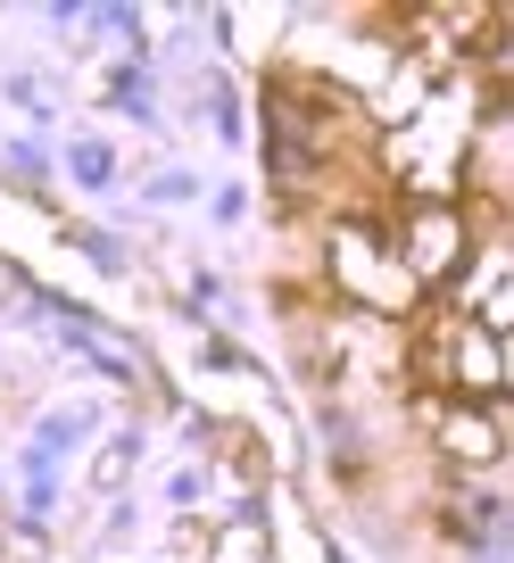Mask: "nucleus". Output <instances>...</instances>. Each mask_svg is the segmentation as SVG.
<instances>
[{"label": "nucleus", "instance_id": "obj_1", "mask_svg": "<svg viewBox=\"0 0 514 563\" xmlns=\"http://www.w3.org/2000/svg\"><path fill=\"white\" fill-rule=\"evenodd\" d=\"M415 373H424V389L490 406L497 389H506V349H497V332H481L473 316H431L424 332H415Z\"/></svg>", "mask_w": 514, "mask_h": 563}, {"label": "nucleus", "instance_id": "obj_2", "mask_svg": "<svg viewBox=\"0 0 514 563\" xmlns=\"http://www.w3.org/2000/svg\"><path fill=\"white\" fill-rule=\"evenodd\" d=\"M324 249H332V257H324V274H332V290H340L349 307H365V316H415V274L398 265V249L382 241L373 224L340 216Z\"/></svg>", "mask_w": 514, "mask_h": 563}, {"label": "nucleus", "instance_id": "obj_3", "mask_svg": "<svg viewBox=\"0 0 514 563\" xmlns=\"http://www.w3.org/2000/svg\"><path fill=\"white\" fill-rule=\"evenodd\" d=\"M464 133H473V124H457V108H448V100H431L424 117H407V124L382 133V166L415 191V208H424V199H457V183H464Z\"/></svg>", "mask_w": 514, "mask_h": 563}, {"label": "nucleus", "instance_id": "obj_4", "mask_svg": "<svg viewBox=\"0 0 514 563\" xmlns=\"http://www.w3.org/2000/svg\"><path fill=\"white\" fill-rule=\"evenodd\" d=\"M391 249L415 274V290H424V282H457L464 265H473V224H464L457 199H424V208H407V224H398Z\"/></svg>", "mask_w": 514, "mask_h": 563}, {"label": "nucleus", "instance_id": "obj_5", "mask_svg": "<svg viewBox=\"0 0 514 563\" xmlns=\"http://www.w3.org/2000/svg\"><path fill=\"white\" fill-rule=\"evenodd\" d=\"M424 422H431V440H440L448 464H464V473H490V464H497V415H490V406L424 398Z\"/></svg>", "mask_w": 514, "mask_h": 563}, {"label": "nucleus", "instance_id": "obj_6", "mask_svg": "<svg viewBox=\"0 0 514 563\" xmlns=\"http://www.w3.org/2000/svg\"><path fill=\"white\" fill-rule=\"evenodd\" d=\"M208 563H266V530L258 522H225L216 547H208Z\"/></svg>", "mask_w": 514, "mask_h": 563}]
</instances>
